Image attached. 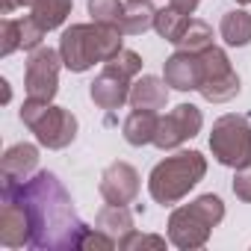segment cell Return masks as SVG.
<instances>
[{
	"mask_svg": "<svg viewBox=\"0 0 251 251\" xmlns=\"http://www.w3.org/2000/svg\"><path fill=\"white\" fill-rule=\"evenodd\" d=\"M3 195L15 198L30 219V245L39 251L80 248L89 225L80 222L71 195L50 172H36L21 183H3Z\"/></svg>",
	"mask_w": 251,
	"mask_h": 251,
	"instance_id": "1",
	"label": "cell"
},
{
	"mask_svg": "<svg viewBox=\"0 0 251 251\" xmlns=\"http://www.w3.org/2000/svg\"><path fill=\"white\" fill-rule=\"evenodd\" d=\"M124 50V33L112 24H71L59 39V56L68 71H89L95 62H109Z\"/></svg>",
	"mask_w": 251,
	"mask_h": 251,
	"instance_id": "2",
	"label": "cell"
},
{
	"mask_svg": "<svg viewBox=\"0 0 251 251\" xmlns=\"http://www.w3.org/2000/svg\"><path fill=\"white\" fill-rule=\"evenodd\" d=\"M207 175V160L198 151H177L175 157H166L154 166L148 177V192L157 204H177L189 195Z\"/></svg>",
	"mask_w": 251,
	"mask_h": 251,
	"instance_id": "3",
	"label": "cell"
},
{
	"mask_svg": "<svg viewBox=\"0 0 251 251\" xmlns=\"http://www.w3.org/2000/svg\"><path fill=\"white\" fill-rule=\"evenodd\" d=\"M225 219V204L219 195H201L169 216V242L180 251L204 248L213 227Z\"/></svg>",
	"mask_w": 251,
	"mask_h": 251,
	"instance_id": "4",
	"label": "cell"
},
{
	"mask_svg": "<svg viewBox=\"0 0 251 251\" xmlns=\"http://www.w3.org/2000/svg\"><path fill=\"white\" fill-rule=\"evenodd\" d=\"M21 121L36 133L39 145H45L50 151L68 148L77 139V118L65 106H53V103L27 98L21 106Z\"/></svg>",
	"mask_w": 251,
	"mask_h": 251,
	"instance_id": "5",
	"label": "cell"
},
{
	"mask_svg": "<svg viewBox=\"0 0 251 251\" xmlns=\"http://www.w3.org/2000/svg\"><path fill=\"white\" fill-rule=\"evenodd\" d=\"M213 157L227 169H242L251 163V124L245 115H222L210 133Z\"/></svg>",
	"mask_w": 251,
	"mask_h": 251,
	"instance_id": "6",
	"label": "cell"
},
{
	"mask_svg": "<svg viewBox=\"0 0 251 251\" xmlns=\"http://www.w3.org/2000/svg\"><path fill=\"white\" fill-rule=\"evenodd\" d=\"M201 65H204V77H201L198 92L204 95V100L225 103L239 95V74L233 71V65L222 48H216V45L207 48L201 53Z\"/></svg>",
	"mask_w": 251,
	"mask_h": 251,
	"instance_id": "7",
	"label": "cell"
},
{
	"mask_svg": "<svg viewBox=\"0 0 251 251\" xmlns=\"http://www.w3.org/2000/svg\"><path fill=\"white\" fill-rule=\"evenodd\" d=\"M59 65H62L59 50L36 48L30 53V59H27V74H24L27 98L50 103L56 98V89H59Z\"/></svg>",
	"mask_w": 251,
	"mask_h": 251,
	"instance_id": "8",
	"label": "cell"
},
{
	"mask_svg": "<svg viewBox=\"0 0 251 251\" xmlns=\"http://www.w3.org/2000/svg\"><path fill=\"white\" fill-rule=\"evenodd\" d=\"M201 124H204V115H201V109H198L195 103H177L169 115L160 118L154 145H157L160 151L180 148L186 139H192V136L201 133Z\"/></svg>",
	"mask_w": 251,
	"mask_h": 251,
	"instance_id": "9",
	"label": "cell"
},
{
	"mask_svg": "<svg viewBox=\"0 0 251 251\" xmlns=\"http://www.w3.org/2000/svg\"><path fill=\"white\" fill-rule=\"evenodd\" d=\"M100 195L106 204H130L139 195V175L130 163H112L100 175Z\"/></svg>",
	"mask_w": 251,
	"mask_h": 251,
	"instance_id": "10",
	"label": "cell"
},
{
	"mask_svg": "<svg viewBox=\"0 0 251 251\" xmlns=\"http://www.w3.org/2000/svg\"><path fill=\"white\" fill-rule=\"evenodd\" d=\"M204 77V65H201V53H189V50H177L166 59L163 65V80L177 89V92H198Z\"/></svg>",
	"mask_w": 251,
	"mask_h": 251,
	"instance_id": "11",
	"label": "cell"
},
{
	"mask_svg": "<svg viewBox=\"0 0 251 251\" xmlns=\"http://www.w3.org/2000/svg\"><path fill=\"white\" fill-rule=\"evenodd\" d=\"M130 83H133L130 77H124L115 68L103 65V71L95 77L89 95H92L95 106H100V109H118V106H124V103L130 100Z\"/></svg>",
	"mask_w": 251,
	"mask_h": 251,
	"instance_id": "12",
	"label": "cell"
},
{
	"mask_svg": "<svg viewBox=\"0 0 251 251\" xmlns=\"http://www.w3.org/2000/svg\"><path fill=\"white\" fill-rule=\"evenodd\" d=\"M0 245L6 248L30 245V219L24 207L9 195H3V204H0Z\"/></svg>",
	"mask_w": 251,
	"mask_h": 251,
	"instance_id": "13",
	"label": "cell"
},
{
	"mask_svg": "<svg viewBox=\"0 0 251 251\" xmlns=\"http://www.w3.org/2000/svg\"><path fill=\"white\" fill-rule=\"evenodd\" d=\"M36 166H39V148L30 142H18L0 160V177H3V183H21L36 172Z\"/></svg>",
	"mask_w": 251,
	"mask_h": 251,
	"instance_id": "14",
	"label": "cell"
},
{
	"mask_svg": "<svg viewBox=\"0 0 251 251\" xmlns=\"http://www.w3.org/2000/svg\"><path fill=\"white\" fill-rule=\"evenodd\" d=\"M133 109H163L169 103V83L154 77V74H145V77H136L130 83V100H127Z\"/></svg>",
	"mask_w": 251,
	"mask_h": 251,
	"instance_id": "15",
	"label": "cell"
},
{
	"mask_svg": "<svg viewBox=\"0 0 251 251\" xmlns=\"http://www.w3.org/2000/svg\"><path fill=\"white\" fill-rule=\"evenodd\" d=\"M157 127H160V115L154 109H133L127 118H124V139H127L133 148H142V145H151L154 136H157Z\"/></svg>",
	"mask_w": 251,
	"mask_h": 251,
	"instance_id": "16",
	"label": "cell"
},
{
	"mask_svg": "<svg viewBox=\"0 0 251 251\" xmlns=\"http://www.w3.org/2000/svg\"><path fill=\"white\" fill-rule=\"evenodd\" d=\"M157 9L151 6V0H127L121 15V33L124 36H142L154 27Z\"/></svg>",
	"mask_w": 251,
	"mask_h": 251,
	"instance_id": "17",
	"label": "cell"
},
{
	"mask_svg": "<svg viewBox=\"0 0 251 251\" xmlns=\"http://www.w3.org/2000/svg\"><path fill=\"white\" fill-rule=\"evenodd\" d=\"M71 6H74L71 0H36L30 18H33L45 33H50V30H56V27L65 24V18L71 15Z\"/></svg>",
	"mask_w": 251,
	"mask_h": 251,
	"instance_id": "18",
	"label": "cell"
},
{
	"mask_svg": "<svg viewBox=\"0 0 251 251\" xmlns=\"http://www.w3.org/2000/svg\"><path fill=\"white\" fill-rule=\"evenodd\" d=\"M95 227H100V230L109 233L112 239H121L124 233L133 230V216H130L127 204H106V207L98 213Z\"/></svg>",
	"mask_w": 251,
	"mask_h": 251,
	"instance_id": "19",
	"label": "cell"
},
{
	"mask_svg": "<svg viewBox=\"0 0 251 251\" xmlns=\"http://www.w3.org/2000/svg\"><path fill=\"white\" fill-rule=\"evenodd\" d=\"M219 33L225 39V45L230 48H245L251 42V15L242 12V9H233V12H225L222 24H219Z\"/></svg>",
	"mask_w": 251,
	"mask_h": 251,
	"instance_id": "20",
	"label": "cell"
},
{
	"mask_svg": "<svg viewBox=\"0 0 251 251\" xmlns=\"http://www.w3.org/2000/svg\"><path fill=\"white\" fill-rule=\"evenodd\" d=\"M189 15L186 12H180V9H175L172 3L169 6H163V9H157V18H154V30L166 39V42H172V45H177V39L183 36V30L189 27Z\"/></svg>",
	"mask_w": 251,
	"mask_h": 251,
	"instance_id": "21",
	"label": "cell"
},
{
	"mask_svg": "<svg viewBox=\"0 0 251 251\" xmlns=\"http://www.w3.org/2000/svg\"><path fill=\"white\" fill-rule=\"evenodd\" d=\"M177 50H189V53H204L207 48H213V30L204 21H189V27L183 30V36L175 45Z\"/></svg>",
	"mask_w": 251,
	"mask_h": 251,
	"instance_id": "22",
	"label": "cell"
},
{
	"mask_svg": "<svg viewBox=\"0 0 251 251\" xmlns=\"http://www.w3.org/2000/svg\"><path fill=\"white\" fill-rule=\"evenodd\" d=\"M89 15H92V21H98V24L121 27L124 3H121V0H89Z\"/></svg>",
	"mask_w": 251,
	"mask_h": 251,
	"instance_id": "23",
	"label": "cell"
},
{
	"mask_svg": "<svg viewBox=\"0 0 251 251\" xmlns=\"http://www.w3.org/2000/svg\"><path fill=\"white\" fill-rule=\"evenodd\" d=\"M118 248L121 251H133V248H154V251H163L166 248V239L163 236H154V233H139V230H130L118 239Z\"/></svg>",
	"mask_w": 251,
	"mask_h": 251,
	"instance_id": "24",
	"label": "cell"
},
{
	"mask_svg": "<svg viewBox=\"0 0 251 251\" xmlns=\"http://www.w3.org/2000/svg\"><path fill=\"white\" fill-rule=\"evenodd\" d=\"M21 48V18H6L0 24V56H9Z\"/></svg>",
	"mask_w": 251,
	"mask_h": 251,
	"instance_id": "25",
	"label": "cell"
},
{
	"mask_svg": "<svg viewBox=\"0 0 251 251\" xmlns=\"http://www.w3.org/2000/svg\"><path fill=\"white\" fill-rule=\"evenodd\" d=\"M103 65H109V68H115L118 74H124V77H130V80H136V74L142 71V56L139 53H133V50H127L124 48L121 53H115L109 62H103Z\"/></svg>",
	"mask_w": 251,
	"mask_h": 251,
	"instance_id": "26",
	"label": "cell"
},
{
	"mask_svg": "<svg viewBox=\"0 0 251 251\" xmlns=\"http://www.w3.org/2000/svg\"><path fill=\"white\" fill-rule=\"evenodd\" d=\"M80 248L89 251V248H100V251H112L118 248V239H112L109 233H103L100 227H86L83 236H80Z\"/></svg>",
	"mask_w": 251,
	"mask_h": 251,
	"instance_id": "27",
	"label": "cell"
},
{
	"mask_svg": "<svg viewBox=\"0 0 251 251\" xmlns=\"http://www.w3.org/2000/svg\"><path fill=\"white\" fill-rule=\"evenodd\" d=\"M233 195L239 201L251 204V163L242 166V169H236V175H233Z\"/></svg>",
	"mask_w": 251,
	"mask_h": 251,
	"instance_id": "28",
	"label": "cell"
},
{
	"mask_svg": "<svg viewBox=\"0 0 251 251\" xmlns=\"http://www.w3.org/2000/svg\"><path fill=\"white\" fill-rule=\"evenodd\" d=\"M169 3H172L175 9H180V12H186V15H192V12L198 9V3H201V0H169Z\"/></svg>",
	"mask_w": 251,
	"mask_h": 251,
	"instance_id": "29",
	"label": "cell"
},
{
	"mask_svg": "<svg viewBox=\"0 0 251 251\" xmlns=\"http://www.w3.org/2000/svg\"><path fill=\"white\" fill-rule=\"evenodd\" d=\"M33 3H36V0H3V3H0V12L9 15L15 6H33Z\"/></svg>",
	"mask_w": 251,
	"mask_h": 251,
	"instance_id": "30",
	"label": "cell"
},
{
	"mask_svg": "<svg viewBox=\"0 0 251 251\" xmlns=\"http://www.w3.org/2000/svg\"><path fill=\"white\" fill-rule=\"evenodd\" d=\"M0 86H3V103H9V98H12V92H9V83H6V80H0Z\"/></svg>",
	"mask_w": 251,
	"mask_h": 251,
	"instance_id": "31",
	"label": "cell"
},
{
	"mask_svg": "<svg viewBox=\"0 0 251 251\" xmlns=\"http://www.w3.org/2000/svg\"><path fill=\"white\" fill-rule=\"evenodd\" d=\"M236 3H251V0H236Z\"/></svg>",
	"mask_w": 251,
	"mask_h": 251,
	"instance_id": "32",
	"label": "cell"
}]
</instances>
